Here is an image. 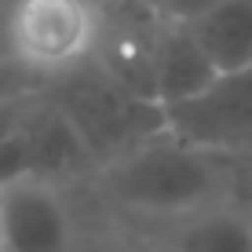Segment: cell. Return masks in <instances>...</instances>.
<instances>
[{"label":"cell","mask_w":252,"mask_h":252,"mask_svg":"<svg viewBox=\"0 0 252 252\" xmlns=\"http://www.w3.org/2000/svg\"><path fill=\"white\" fill-rule=\"evenodd\" d=\"M88 194L110 220L154 227L238 194V161L190 146L164 128L161 135L106 161L88 179Z\"/></svg>","instance_id":"1"},{"label":"cell","mask_w":252,"mask_h":252,"mask_svg":"<svg viewBox=\"0 0 252 252\" xmlns=\"http://www.w3.org/2000/svg\"><path fill=\"white\" fill-rule=\"evenodd\" d=\"M110 30V0H7L0 51L44 88L95 63Z\"/></svg>","instance_id":"2"},{"label":"cell","mask_w":252,"mask_h":252,"mask_svg":"<svg viewBox=\"0 0 252 252\" xmlns=\"http://www.w3.org/2000/svg\"><path fill=\"white\" fill-rule=\"evenodd\" d=\"M48 92L59 110L73 121L99 168L164 132V110L154 99L132 92L125 81H117L99 59L69 73L66 81L51 84Z\"/></svg>","instance_id":"3"},{"label":"cell","mask_w":252,"mask_h":252,"mask_svg":"<svg viewBox=\"0 0 252 252\" xmlns=\"http://www.w3.org/2000/svg\"><path fill=\"white\" fill-rule=\"evenodd\" d=\"M164 128L190 146L249 158L252 154V66L216 73L201 92L164 106Z\"/></svg>","instance_id":"4"},{"label":"cell","mask_w":252,"mask_h":252,"mask_svg":"<svg viewBox=\"0 0 252 252\" xmlns=\"http://www.w3.org/2000/svg\"><path fill=\"white\" fill-rule=\"evenodd\" d=\"M84 220L69 187L51 179H15L0 187V252H77Z\"/></svg>","instance_id":"5"},{"label":"cell","mask_w":252,"mask_h":252,"mask_svg":"<svg viewBox=\"0 0 252 252\" xmlns=\"http://www.w3.org/2000/svg\"><path fill=\"white\" fill-rule=\"evenodd\" d=\"M132 230L150 252H252V205L230 197L179 220Z\"/></svg>","instance_id":"6"},{"label":"cell","mask_w":252,"mask_h":252,"mask_svg":"<svg viewBox=\"0 0 252 252\" xmlns=\"http://www.w3.org/2000/svg\"><path fill=\"white\" fill-rule=\"evenodd\" d=\"M216 77L212 63L205 59V51L197 48V40L190 37L187 26L172 22H154L150 37V88L154 99L164 106L179 99H190L194 92H201Z\"/></svg>","instance_id":"7"},{"label":"cell","mask_w":252,"mask_h":252,"mask_svg":"<svg viewBox=\"0 0 252 252\" xmlns=\"http://www.w3.org/2000/svg\"><path fill=\"white\" fill-rule=\"evenodd\" d=\"M187 30L216 73L252 66V0H220L194 22H187Z\"/></svg>","instance_id":"8"},{"label":"cell","mask_w":252,"mask_h":252,"mask_svg":"<svg viewBox=\"0 0 252 252\" xmlns=\"http://www.w3.org/2000/svg\"><path fill=\"white\" fill-rule=\"evenodd\" d=\"M77 252H150V249H146V241L132 227H125V223L106 216L102 223H84Z\"/></svg>","instance_id":"9"},{"label":"cell","mask_w":252,"mask_h":252,"mask_svg":"<svg viewBox=\"0 0 252 252\" xmlns=\"http://www.w3.org/2000/svg\"><path fill=\"white\" fill-rule=\"evenodd\" d=\"M125 7L139 11L150 22H172V26H187L197 15H205L208 7H216L220 0H121Z\"/></svg>","instance_id":"10"},{"label":"cell","mask_w":252,"mask_h":252,"mask_svg":"<svg viewBox=\"0 0 252 252\" xmlns=\"http://www.w3.org/2000/svg\"><path fill=\"white\" fill-rule=\"evenodd\" d=\"M40 92H48V88L0 51V106H15V102L33 99V95H40Z\"/></svg>","instance_id":"11"},{"label":"cell","mask_w":252,"mask_h":252,"mask_svg":"<svg viewBox=\"0 0 252 252\" xmlns=\"http://www.w3.org/2000/svg\"><path fill=\"white\" fill-rule=\"evenodd\" d=\"M238 194L245 205H252V154L238 161Z\"/></svg>","instance_id":"12"}]
</instances>
